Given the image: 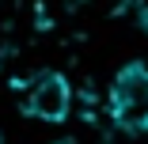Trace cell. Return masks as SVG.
Listing matches in <instances>:
<instances>
[{"instance_id": "obj_2", "label": "cell", "mask_w": 148, "mask_h": 144, "mask_svg": "<svg viewBox=\"0 0 148 144\" xmlns=\"http://www.w3.org/2000/svg\"><path fill=\"white\" fill-rule=\"evenodd\" d=\"M23 110L31 114V118L38 121H65L69 118V110H72V87H69V80L61 72H42L34 76L31 83H27V91H23Z\"/></svg>"}, {"instance_id": "obj_1", "label": "cell", "mask_w": 148, "mask_h": 144, "mask_svg": "<svg viewBox=\"0 0 148 144\" xmlns=\"http://www.w3.org/2000/svg\"><path fill=\"white\" fill-rule=\"evenodd\" d=\"M110 114L122 129H148V68L125 65L110 87Z\"/></svg>"}]
</instances>
